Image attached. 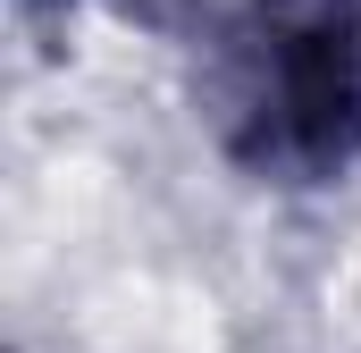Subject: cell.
<instances>
[{
	"mask_svg": "<svg viewBox=\"0 0 361 353\" xmlns=\"http://www.w3.org/2000/svg\"><path fill=\"white\" fill-rule=\"evenodd\" d=\"M210 109L252 176H345L361 160V0H235L210 51Z\"/></svg>",
	"mask_w": 361,
	"mask_h": 353,
	"instance_id": "cell-1",
	"label": "cell"
}]
</instances>
